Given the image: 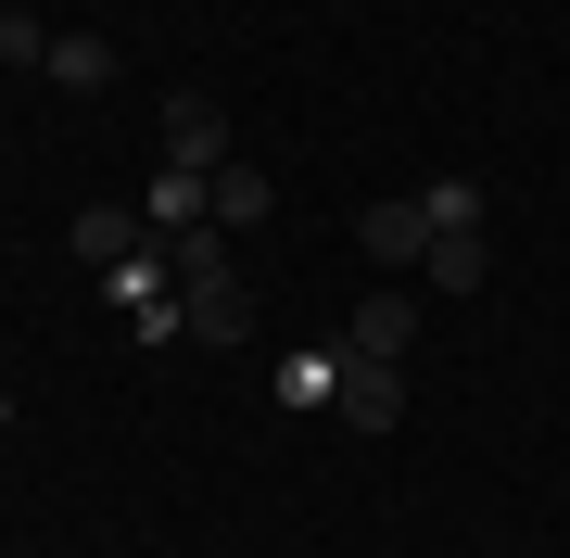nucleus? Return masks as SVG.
Masks as SVG:
<instances>
[{"label":"nucleus","instance_id":"obj_7","mask_svg":"<svg viewBox=\"0 0 570 558\" xmlns=\"http://www.w3.org/2000/svg\"><path fill=\"white\" fill-rule=\"evenodd\" d=\"M204 216H216V228H266V216H279V190H266L254 166H216V190H204Z\"/></svg>","mask_w":570,"mask_h":558},{"label":"nucleus","instance_id":"obj_12","mask_svg":"<svg viewBox=\"0 0 570 558\" xmlns=\"http://www.w3.org/2000/svg\"><path fill=\"white\" fill-rule=\"evenodd\" d=\"M165 267H178V292H190V280H228V228H216V216L178 228V242H165Z\"/></svg>","mask_w":570,"mask_h":558},{"label":"nucleus","instance_id":"obj_3","mask_svg":"<svg viewBox=\"0 0 570 558\" xmlns=\"http://www.w3.org/2000/svg\"><path fill=\"white\" fill-rule=\"evenodd\" d=\"M63 242H77V267H102V280H115V267H140V254H153V216H140V204H89Z\"/></svg>","mask_w":570,"mask_h":558},{"label":"nucleus","instance_id":"obj_5","mask_svg":"<svg viewBox=\"0 0 570 558\" xmlns=\"http://www.w3.org/2000/svg\"><path fill=\"white\" fill-rule=\"evenodd\" d=\"M178 331H190V343H254V292H242V280H190V292H178Z\"/></svg>","mask_w":570,"mask_h":558},{"label":"nucleus","instance_id":"obj_11","mask_svg":"<svg viewBox=\"0 0 570 558\" xmlns=\"http://www.w3.org/2000/svg\"><path fill=\"white\" fill-rule=\"evenodd\" d=\"M343 419L355 432H393V419H406V381L393 369H343Z\"/></svg>","mask_w":570,"mask_h":558},{"label":"nucleus","instance_id":"obj_14","mask_svg":"<svg viewBox=\"0 0 570 558\" xmlns=\"http://www.w3.org/2000/svg\"><path fill=\"white\" fill-rule=\"evenodd\" d=\"M0 63H51V26L39 13H0Z\"/></svg>","mask_w":570,"mask_h":558},{"label":"nucleus","instance_id":"obj_1","mask_svg":"<svg viewBox=\"0 0 570 558\" xmlns=\"http://www.w3.org/2000/svg\"><path fill=\"white\" fill-rule=\"evenodd\" d=\"M406 343H419V292H367L343 331H330V355H343V369H406Z\"/></svg>","mask_w":570,"mask_h":558},{"label":"nucleus","instance_id":"obj_10","mask_svg":"<svg viewBox=\"0 0 570 558\" xmlns=\"http://www.w3.org/2000/svg\"><path fill=\"white\" fill-rule=\"evenodd\" d=\"M204 190H216V178H190V166H165V178L140 190V216L165 228V242H178V228H204Z\"/></svg>","mask_w":570,"mask_h":558},{"label":"nucleus","instance_id":"obj_2","mask_svg":"<svg viewBox=\"0 0 570 558\" xmlns=\"http://www.w3.org/2000/svg\"><path fill=\"white\" fill-rule=\"evenodd\" d=\"M165 166H190V178L228 166V102L216 89H165Z\"/></svg>","mask_w":570,"mask_h":558},{"label":"nucleus","instance_id":"obj_6","mask_svg":"<svg viewBox=\"0 0 570 558\" xmlns=\"http://www.w3.org/2000/svg\"><path fill=\"white\" fill-rule=\"evenodd\" d=\"M39 77H63V89H115V39H102V26H63Z\"/></svg>","mask_w":570,"mask_h":558},{"label":"nucleus","instance_id":"obj_9","mask_svg":"<svg viewBox=\"0 0 570 558\" xmlns=\"http://www.w3.org/2000/svg\"><path fill=\"white\" fill-rule=\"evenodd\" d=\"M279 407H343V355H330V343L279 355Z\"/></svg>","mask_w":570,"mask_h":558},{"label":"nucleus","instance_id":"obj_8","mask_svg":"<svg viewBox=\"0 0 570 558\" xmlns=\"http://www.w3.org/2000/svg\"><path fill=\"white\" fill-rule=\"evenodd\" d=\"M419 280H431V292H482V228H431Z\"/></svg>","mask_w":570,"mask_h":558},{"label":"nucleus","instance_id":"obj_4","mask_svg":"<svg viewBox=\"0 0 570 558\" xmlns=\"http://www.w3.org/2000/svg\"><path fill=\"white\" fill-rule=\"evenodd\" d=\"M355 242H367V267H406V280H419V254H431V204H419V190H406V204H367Z\"/></svg>","mask_w":570,"mask_h":558},{"label":"nucleus","instance_id":"obj_13","mask_svg":"<svg viewBox=\"0 0 570 558\" xmlns=\"http://www.w3.org/2000/svg\"><path fill=\"white\" fill-rule=\"evenodd\" d=\"M419 204H431V228H482V178H431Z\"/></svg>","mask_w":570,"mask_h":558}]
</instances>
